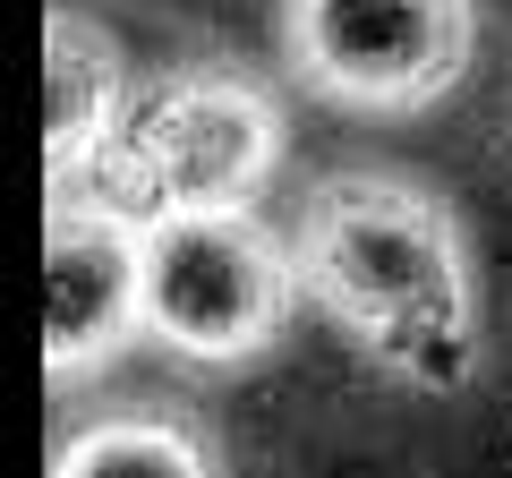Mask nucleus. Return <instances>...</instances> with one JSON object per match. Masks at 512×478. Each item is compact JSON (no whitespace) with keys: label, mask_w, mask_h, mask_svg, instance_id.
<instances>
[{"label":"nucleus","mask_w":512,"mask_h":478,"mask_svg":"<svg viewBox=\"0 0 512 478\" xmlns=\"http://www.w3.org/2000/svg\"><path fill=\"white\" fill-rule=\"evenodd\" d=\"M52 478H222V453L180 410L120 402L52 444Z\"/></svg>","instance_id":"0eeeda50"},{"label":"nucleus","mask_w":512,"mask_h":478,"mask_svg":"<svg viewBox=\"0 0 512 478\" xmlns=\"http://www.w3.org/2000/svg\"><path fill=\"white\" fill-rule=\"evenodd\" d=\"M308 308L410 393H453L478 368V265L461 214L402 171H333L299 205Z\"/></svg>","instance_id":"f257e3e1"},{"label":"nucleus","mask_w":512,"mask_h":478,"mask_svg":"<svg viewBox=\"0 0 512 478\" xmlns=\"http://www.w3.org/2000/svg\"><path fill=\"white\" fill-rule=\"evenodd\" d=\"M282 163V103L256 86L248 69H197L163 77L154 94H137L120 120L103 180L137 214H180V205H256V188Z\"/></svg>","instance_id":"7ed1b4c3"},{"label":"nucleus","mask_w":512,"mask_h":478,"mask_svg":"<svg viewBox=\"0 0 512 478\" xmlns=\"http://www.w3.org/2000/svg\"><path fill=\"white\" fill-rule=\"evenodd\" d=\"M146 333V214L111 188H52L43 205V368L77 385Z\"/></svg>","instance_id":"39448f33"},{"label":"nucleus","mask_w":512,"mask_h":478,"mask_svg":"<svg viewBox=\"0 0 512 478\" xmlns=\"http://www.w3.org/2000/svg\"><path fill=\"white\" fill-rule=\"evenodd\" d=\"M478 0H282V60L342 111L402 120L470 77Z\"/></svg>","instance_id":"20e7f679"},{"label":"nucleus","mask_w":512,"mask_h":478,"mask_svg":"<svg viewBox=\"0 0 512 478\" xmlns=\"http://www.w3.org/2000/svg\"><path fill=\"white\" fill-rule=\"evenodd\" d=\"M128 120V69L120 43L60 0L43 18V180L52 188H86L103 180L111 146Z\"/></svg>","instance_id":"423d86ee"},{"label":"nucleus","mask_w":512,"mask_h":478,"mask_svg":"<svg viewBox=\"0 0 512 478\" xmlns=\"http://www.w3.org/2000/svg\"><path fill=\"white\" fill-rule=\"evenodd\" d=\"M299 248L256 205L146 214V333L188 368H248L299 316Z\"/></svg>","instance_id":"f03ea898"}]
</instances>
